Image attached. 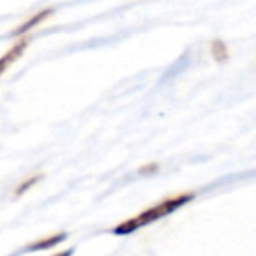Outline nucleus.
<instances>
[{"mask_svg": "<svg viewBox=\"0 0 256 256\" xmlns=\"http://www.w3.org/2000/svg\"><path fill=\"white\" fill-rule=\"evenodd\" d=\"M193 196H195L193 193H184V195H178V196H172V198L162 200V202L156 204V206L148 207L146 210H142V212L136 214V216L130 218V220L120 223L112 232L116 235L134 234V232L140 230V228L148 226V224L156 223V221H160V220H164V218L170 216L172 212H176V210L181 209L182 206H186L188 202H192Z\"/></svg>", "mask_w": 256, "mask_h": 256, "instance_id": "obj_1", "label": "nucleus"}, {"mask_svg": "<svg viewBox=\"0 0 256 256\" xmlns=\"http://www.w3.org/2000/svg\"><path fill=\"white\" fill-rule=\"evenodd\" d=\"M26 48H28L26 39H20L16 44H12V48H9V50L0 56V76L6 74V70L23 56V53H25Z\"/></svg>", "mask_w": 256, "mask_h": 256, "instance_id": "obj_2", "label": "nucleus"}, {"mask_svg": "<svg viewBox=\"0 0 256 256\" xmlns=\"http://www.w3.org/2000/svg\"><path fill=\"white\" fill-rule=\"evenodd\" d=\"M53 14V9H44V11L37 12V14H34L32 18H28L25 23H22V25L18 26V28L12 32V36L14 37H20V36H25L26 32H30V30H34L36 26H40L44 22H46L50 16Z\"/></svg>", "mask_w": 256, "mask_h": 256, "instance_id": "obj_3", "label": "nucleus"}, {"mask_svg": "<svg viewBox=\"0 0 256 256\" xmlns=\"http://www.w3.org/2000/svg\"><path fill=\"white\" fill-rule=\"evenodd\" d=\"M67 237L65 234H56V235H50V237L42 238V240L34 242L32 246H28V251H44V249H51L56 244H60L64 238Z\"/></svg>", "mask_w": 256, "mask_h": 256, "instance_id": "obj_4", "label": "nucleus"}, {"mask_svg": "<svg viewBox=\"0 0 256 256\" xmlns=\"http://www.w3.org/2000/svg\"><path fill=\"white\" fill-rule=\"evenodd\" d=\"M37 181H39V176H36V178H30L28 181H25L22 186H20L18 190H16V195H23V193H25V192H28V190L32 188V186L36 184Z\"/></svg>", "mask_w": 256, "mask_h": 256, "instance_id": "obj_5", "label": "nucleus"}, {"mask_svg": "<svg viewBox=\"0 0 256 256\" xmlns=\"http://www.w3.org/2000/svg\"><path fill=\"white\" fill-rule=\"evenodd\" d=\"M54 256H72V251L68 249V251H64V252H58V254H54Z\"/></svg>", "mask_w": 256, "mask_h": 256, "instance_id": "obj_6", "label": "nucleus"}]
</instances>
